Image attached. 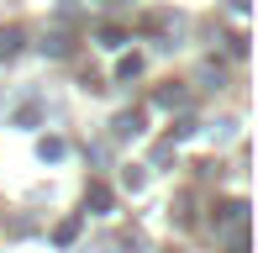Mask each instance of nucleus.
Returning a JSON list of instances; mask_svg holds the SVG:
<instances>
[{
	"label": "nucleus",
	"mask_w": 258,
	"mask_h": 253,
	"mask_svg": "<svg viewBox=\"0 0 258 253\" xmlns=\"http://www.w3.org/2000/svg\"><path fill=\"white\" fill-rule=\"evenodd\" d=\"M242 222H248V201H227V206H216V216H211V227H216V232L242 227Z\"/></svg>",
	"instance_id": "f257e3e1"
},
{
	"label": "nucleus",
	"mask_w": 258,
	"mask_h": 253,
	"mask_svg": "<svg viewBox=\"0 0 258 253\" xmlns=\"http://www.w3.org/2000/svg\"><path fill=\"white\" fill-rule=\"evenodd\" d=\"M42 53H48V58H69V53H74V37H69V32H48V37H42Z\"/></svg>",
	"instance_id": "f03ea898"
},
{
	"label": "nucleus",
	"mask_w": 258,
	"mask_h": 253,
	"mask_svg": "<svg viewBox=\"0 0 258 253\" xmlns=\"http://www.w3.org/2000/svg\"><path fill=\"white\" fill-rule=\"evenodd\" d=\"M137 132H143V111H121L111 121V137H137Z\"/></svg>",
	"instance_id": "7ed1b4c3"
},
{
	"label": "nucleus",
	"mask_w": 258,
	"mask_h": 253,
	"mask_svg": "<svg viewBox=\"0 0 258 253\" xmlns=\"http://www.w3.org/2000/svg\"><path fill=\"white\" fill-rule=\"evenodd\" d=\"M153 100H158L163 111H174V106H184V100H190V90H184V85H174V79H169V85H163V90H158Z\"/></svg>",
	"instance_id": "20e7f679"
},
{
	"label": "nucleus",
	"mask_w": 258,
	"mask_h": 253,
	"mask_svg": "<svg viewBox=\"0 0 258 253\" xmlns=\"http://www.w3.org/2000/svg\"><path fill=\"white\" fill-rule=\"evenodd\" d=\"M85 206H90V211H111V190H105V185H90L85 190Z\"/></svg>",
	"instance_id": "39448f33"
},
{
	"label": "nucleus",
	"mask_w": 258,
	"mask_h": 253,
	"mask_svg": "<svg viewBox=\"0 0 258 253\" xmlns=\"http://www.w3.org/2000/svg\"><path fill=\"white\" fill-rule=\"evenodd\" d=\"M42 164H58V158H63V137H42Z\"/></svg>",
	"instance_id": "423d86ee"
},
{
	"label": "nucleus",
	"mask_w": 258,
	"mask_h": 253,
	"mask_svg": "<svg viewBox=\"0 0 258 253\" xmlns=\"http://www.w3.org/2000/svg\"><path fill=\"white\" fill-rule=\"evenodd\" d=\"M16 48H21V32H16V27H6V32H0V58H11Z\"/></svg>",
	"instance_id": "0eeeda50"
},
{
	"label": "nucleus",
	"mask_w": 258,
	"mask_h": 253,
	"mask_svg": "<svg viewBox=\"0 0 258 253\" xmlns=\"http://www.w3.org/2000/svg\"><path fill=\"white\" fill-rule=\"evenodd\" d=\"M74 237H79V216H69V222H58L53 243H74Z\"/></svg>",
	"instance_id": "6e6552de"
},
{
	"label": "nucleus",
	"mask_w": 258,
	"mask_h": 253,
	"mask_svg": "<svg viewBox=\"0 0 258 253\" xmlns=\"http://www.w3.org/2000/svg\"><path fill=\"white\" fill-rule=\"evenodd\" d=\"M137 74H143V58H137V53H132V58H121V64H116V79H137Z\"/></svg>",
	"instance_id": "1a4fd4ad"
},
{
	"label": "nucleus",
	"mask_w": 258,
	"mask_h": 253,
	"mask_svg": "<svg viewBox=\"0 0 258 253\" xmlns=\"http://www.w3.org/2000/svg\"><path fill=\"white\" fill-rule=\"evenodd\" d=\"M169 132H174V137H195V132H201V121H195V116H179Z\"/></svg>",
	"instance_id": "9d476101"
},
{
	"label": "nucleus",
	"mask_w": 258,
	"mask_h": 253,
	"mask_svg": "<svg viewBox=\"0 0 258 253\" xmlns=\"http://www.w3.org/2000/svg\"><path fill=\"white\" fill-rule=\"evenodd\" d=\"M6 232H11V237H27V232H32V216H11Z\"/></svg>",
	"instance_id": "9b49d317"
},
{
	"label": "nucleus",
	"mask_w": 258,
	"mask_h": 253,
	"mask_svg": "<svg viewBox=\"0 0 258 253\" xmlns=\"http://www.w3.org/2000/svg\"><path fill=\"white\" fill-rule=\"evenodd\" d=\"M100 42H105V48H121L126 32H121V27H100Z\"/></svg>",
	"instance_id": "f8f14e48"
},
{
	"label": "nucleus",
	"mask_w": 258,
	"mask_h": 253,
	"mask_svg": "<svg viewBox=\"0 0 258 253\" xmlns=\"http://www.w3.org/2000/svg\"><path fill=\"white\" fill-rule=\"evenodd\" d=\"M121 185H126V190H143V185H148V174H143V169H126Z\"/></svg>",
	"instance_id": "ddd939ff"
},
{
	"label": "nucleus",
	"mask_w": 258,
	"mask_h": 253,
	"mask_svg": "<svg viewBox=\"0 0 258 253\" xmlns=\"http://www.w3.org/2000/svg\"><path fill=\"white\" fill-rule=\"evenodd\" d=\"M16 126H37V106H21L16 111Z\"/></svg>",
	"instance_id": "4468645a"
}]
</instances>
